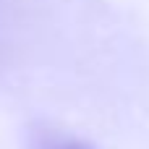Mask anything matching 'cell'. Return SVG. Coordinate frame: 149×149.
I'll list each match as a JSON object with an SVG mask.
<instances>
[{
  "label": "cell",
  "mask_w": 149,
  "mask_h": 149,
  "mask_svg": "<svg viewBox=\"0 0 149 149\" xmlns=\"http://www.w3.org/2000/svg\"><path fill=\"white\" fill-rule=\"evenodd\" d=\"M60 149H89V147H79V144H68V147H60Z\"/></svg>",
  "instance_id": "cell-1"
}]
</instances>
